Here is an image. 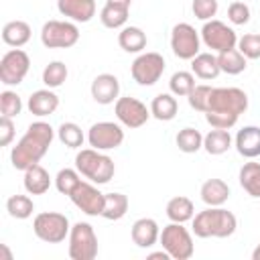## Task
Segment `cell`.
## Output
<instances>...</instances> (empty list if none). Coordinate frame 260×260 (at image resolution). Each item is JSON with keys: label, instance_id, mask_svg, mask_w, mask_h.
<instances>
[{"label": "cell", "instance_id": "43", "mask_svg": "<svg viewBox=\"0 0 260 260\" xmlns=\"http://www.w3.org/2000/svg\"><path fill=\"white\" fill-rule=\"evenodd\" d=\"M228 18H230V22L232 24H236V26H242V24H248V20H250V6L246 4V2H232L230 6H228Z\"/></svg>", "mask_w": 260, "mask_h": 260}, {"label": "cell", "instance_id": "14", "mask_svg": "<svg viewBox=\"0 0 260 260\" xmlns=\"http://www.w3.org/2000/svg\"><path fill=\"white\" fill-rule=\"evenodd\" d=\"M114 112H116L118 122L122 126H126V128H140L152 116L150 114V108H146L140 100L130 98V95L118 98L116 104H114Z\"/></svg>", "mask_w": 260, "mask_h": 260}, {"label": "cell", "instance_id": "38", "mask_svg": "<svg viewBox=\"0 0 260 260\" xmlns=\"http://www.w3.org/2000/svg\"><path fill=\"white\" fill-rule=\"evenodd\" d=\"M22 112V100L16 91H10V89H4L0 93V114L6 116V118H14Z\"/></svg>", "mask_w": 260, "mask_h": 260}, {"label": "cell", "instance_id": "15", "mask_svg": "<svg viewBox=\"0 0 260 260\" xmlns=\"http://www.w3.org/2000/svg\"><path fill=\"white\" fill-rule=\"evenodd\" d=\"M87 142L95 150H112L124 142V130L116 122H95L87 132Z\"/></svg>", "mask_w": 260, "mask_h": 260}, {"label": "cell", "instance_id": "18", "mask_svg": "<svg viewBox=\"0 0 260 260\" xmlns=\"http://www.w3.org/2000/svg\"><path fill=\"white\" fill-rule=\"evenodd\" d=\"M28 112L37 118H45V116H51L57 108H59V95L47 87V89H37L30 93L28 98V104H26Z\"/></svg>", "mask_w": 260, "mask_h": 260}, {"label": "cell", "instance_id": "8", "mask_svg": "<svg viewBox=\"0 0 260 260\" xmlns=\"http://www.w3.org/2000/svg\"><path fill=\"white\" fill-rule=\"evenodd\" d=\"M79 28L69 20H47L41 28V43L47 49H69L77 45Z\"/></svg>", "mask_w": 260, "mask_h": 260}, {"label": "cell", "instance_id": "13", "mask_svg": "<svg viewBox=\"0 0 260 260\" xmlns=\"http://www.w3.org/2000/svg\"><path fill=\"white\" fill-rule=\"evenodd\" d=\"M30 69V59L22 49H10L0 59V81L4 85H18Z\"/></svg>", "mask_w": 260, "mask_h": 260}, {"label": "cell", "instance_id": "5", "mask_svg": "<svg viewBox=\"0 0 260 260\" xmlns=\"http://www.w3.org/2000/svg\"><path fill=\"white\" fill-rule=\"evenodd\" d=\"M158 242L173 260H189L195 252L191 232L183 223H177V221H171L169 225L162 228Z\"/></svg>", "mask_w": 260, "mask_h": 260}, {"label": "cell", "instance_id": "25", "mask_svg": "<svg viewBox=\"0 0 260 260\" xmlns=\"http://www.w3.org/2000/svg\"><path fill=\"white\" fill-rule=\"evenodd\" d=\"M191 71L199 79H215L221 73L219 63H217V55H211V53L195 55L191 59Z\"/></svg>", "mask_w": 260, "mask_h": 260}, {"label": "cell", "instance_id": "40", "mask_svg": "<svg viewBox=\"0 0 260 260\" xmlns=\"http://www.w3.org/2000/svg\"><path fill=\"white\" fill-rule=\"evenodd\" d=\"M211 91H213V87H211V85H205V83L195 85V87L191 89V93L187 95L189 106H191L193 110H197V112H203V114H205L207 104H209V95H211Z\"/></svg>", "mask_w": 260, "mask_h": 260}, {"label": "cell", "instance_id": "24", "mask_svg": "<svg viewBox=\"0 0 260 260\" xmlns=\"http://www.w3.org/2000/svg\"><path fill=\"white\" fill-rule=\"evenodd\" d=\"M146 32L140 26H124L118 32V45L126 53H140L142 49H146Z\"/></svg>", "mask_w": 260, "mask_h": 260}, {"label": "cell", "instance_id": "48", "mask_svg": "<svg viewBox=\"0 0 260 260\" xmlns=\"http://www.w3.org/2000/svg\"><path fill=\"white\" fill-rule=\"evenodd\" d=\"M2 252H4V256H6V260H10V258H12V254L8 252V248H6L4 244H2Z\"/></svg>", "mask_w": 260, "mask_h": 260}, {"label": "cell", "instance_id": "35", "mask_svg": "<svg viewBox=\"0 0 260 260\" xmlns=\"http://www.w3.org/2000/svg\"><path fill=\"white\" fill-rule=\"evenodd\" d=\"M193 87H195V75H193V71H177L169 79V89L177 98H187Z\"/></svg>", "mask_w": 260, "mask_h": 260}, {"label": "cell", "instance_id": "21", "mask_svg": "<svg viewBox=\"0 0 260 260\" xmlns=\"http://www.w3.org/2000/svg\"><path fill=\"white\" fill-rule=\"evenodd\" d=\"M201 201L209 207H219L230 199V185L223 179H207L201 185Z\"/></svg>", "mask_w": 260, "mask_h": 260}, {"label": "cell", "instance_id": "44", "mask_svg": "<svg viewBox=\"0 0 260 260\" xmlns=\"http://www.w3.org/2000/svg\"><path fill=\"white\" fill-rule=\"evenodd\" d=\"M14 138V122L12 118H0V146H8Z\"/></svg>", "mask_w": 260, "mask_h": 260}, {"label": "cell", "instance_id": "16", "mask_svg": "<svg viewBox=\"0 0 260 260\" xmlns=\"http://www.w3.org/2000/svg\"><path fill=\"white\" fill-rule=\"evenodd\" d=\"M89 91H91V98L98 104L108 106V104H114L118 100V95H120V81L112 73H100V75L93 77Z\"/></svg>", "mask_w": 260, "mask_h": 260}, {"label": "cell", "instance_id": "9", "mask_svg": "<svg viewBox=\"0 0 260 260\" xmlns=\"http://www.w3.org/2000/svg\"><path fill=\"white\" fill-rule=\"evenodd\" d=\"M165 57L160 53H140L134 61H132V67H130V73H132V79L138 83V85H154L162 73H165Z\"/></svg>", "mask_w": 260, "mask_h": 260}, {"label": "cell", "instance_id": "36", "mask_svg": "<svg viewBox=\"0 0 260 260\" xmlns=\"http://www.w3.org/2000/svg\"><path fill=\"white\" fill-rule=\"evenodd\" d=\"M67 75H69V71H67V65L63 61H51L43 69V83L47 87L55 89V87H61L67 81Z\"/></svg>", "mask_w": 260, "mask_h": 260}, {"label": "cell", "instance_id": "12", "mask_svg": "<svg viewBox=\"0 0 260 260\" xmlns=\"http://www.w3.org/2000/svg\"><path fill=\"white\" fill-rule=\"evenodd\" d=\"M69 199L71 203L83 211L85 215H102L104 211V201H106V193H102L95 183L91 181H79L75 185V189L69 193Z\"/></svg>", "mask_w": 260, "mask_h": 260}, {"label": "cell", "instance_id": "26", "mask_svg": "<svg viewBox=\"0 0 260 260\" xmlns=\"http://www.w3.org/2000/svg\"><path fill=\"white\" fill-rule=\"evenodd\" d=\"M177 110H179V104L173 93H158L150 102V114H152V118H156L160 122L173 120L177 116Z\"/></svg>", "mask_w": 260, "mask_h": 260}, {"label": "cell", "instance_id": "2", "mask_svg": "<svg viewBox=\"0 0 260 260\" xmlns=\"http://www.w3.org/2000/svg\"><path fill=\"white\" fill-rule=\"evenodd\" d=\"M248 110V95L240 87H213L205 110V120L211 128L230 130Z\"/></svg>", "mask_w": 260, "mask_h": 260}, {"label": "cell", "instance_id": "4", "mask_svg": "<svg viewBox=\"0 0 260 260\" xmlns=\"http://www.w3.org/2000/svg\"><path fill=\"white\" fill-rule=\"evenodd\" d=\"M75 169L79 171L81 177H85L87 181H91L95 185L110 183L116 173L114 160L95 148H81L75 154Z\"/></svg>", "mask_w": 260, "mask_h": 260}, {"label": "cell", "instance_id": "31", "mask_svg": "<svg viewBox=\"0 0 260 260\" xmlns=\"http://www.w3.org/2000/svg\"><path fill=\"white\" fill-rule=\"evenodd\" d=\"M126 211H128V197L124 193H106L104 211H102L104 219L118 221L126 215Z\"/></svg>", "mask_w": 260, "mask_h": 260}, {"label": "cell", "instance_id": "46", "mask_svg": "<svg viewBox=\"0 0 260 260\" xmlns=\"http://www.w3.org/2000/svg\"><path fill=\"white\" fill-rule=\"evenodd\" d=\"M108 4H118V6H128L130 8V4H132V0H106Z\"/></svg>", "mask_w": 260, "mask_h": 260}, {"label": "cell", "instance_id": "42", "mask_svg": "<svg viewBox=\"0 0 260 260\" xmlns=\"http://www.w3.org/2000/svg\"><path fill=\"white\" fill-rule=\"evenodd\" d=\"M217 8H219L217 0H193L191 4V10L199 20H211L217 14Z\"/></svg>", "mask_w": 260, "mask_h": 260}, {"label": "cell", "instance_id": "11", "mask_svg": "<svg viewBox=\"0 0 260 260\" xmlns=\"http://www.w3.org/2000/svg\"><path fill=\"white\" fill-rule=\"evenodd\" d=\"M171 49L175 57L183 61H191L195 55H199L201 37L189 22H179L171 30Z\"/></svg>", "mask_w": 260, "mask_h": 260}, {"label": "cell", "instance_id": "10", "mask_svg": "<svg viewBox=\"0 0 260 260\" xmlns=\"http://www.w3.org/2000/svg\"><path fill=\"white\" fill-rule=\"evenodd\" d=\"M201 41L207 49L215 51V53H223V51H230V49H236L238 45V35L232 26H228L225 22L221 20H205L203 28H201Z\"/></svg>", "mask_w": 260, "mask_h": 260}, {"label": "cell", "instance_id": "28", "mask_svg": "<svg viewBox=\"0 0 260 260\" xmlns=\"http://www.w3.org/2000/svg\"><path fill=\"white\" fill-rule=\"evenodd\" d=\"M195 215V205L189 197L185 195H177L173 199H169L167 203V217L171 221H177V223H185L189 219H193Z\"/></svg>", "mask_w": 260, "mask_h": 260}, {"label": "cell", "instance_id": "1", "mask_svg": "<svg viewBox=\"0 0 260 260\" xmlns=\"http://www.w3.org/2000/svg\"><path fill=\"white\" fill-rule=\"evenodd\" d=\"M53 138H55V130L49 122L43 120L32 122L22 134V138L16 142V146H12L10 152L12 167L16 171H26L28 167L41 162V158L47 154L49 146L53 144Z\"/></svg>", "mask_w": 260, "mask_h": 260}, {"label": "cell", "instance_id": "22", "mask_svg": "<svg viewBox=\"0 0 260 260\" xmlns=\"http://www.w3.org/2000/svg\"><path fill=\"white\" fill-rule=\"evenodd\" d=\"M24 173V189H26V193H30V195H43V193H47L49 191V187H51V177H49V173H47V169L45 167H41L39 162L37 165H32V167H28L26 171H22Z\"/></svg>", "mask_w": 260, "mask_h": 260}, {"label": "cell", "instance_id": "30", "mask_svg": "<svg viewBox=\"0 0 260 260\" xmlns=\"http://www.w3.org/2000/svg\"><path fill=\"white\" fill-rule=\"evenodd\" d=\"M128 6H118V4H104V8L100 10V20L106 28H124L126 20H128Z\"/></svg>", "mask_w": 260, "mask_h": 260}, {"label": "cell", "instance_id": "6", "mask_svg": "<svg viewBox=\"0 0 260 260\" xmlns=\"http://www.w3.org/2000/svg\"><path fill=\"white\" fill-rule=\"evenodd\" d=\"M32 232L47 244H61L65 238H69L71 225L67 215L59 211H43L32 219Z\"/></svg>", "mask_w": 260, "mask_h": 260}, {"label": "cell", "instance_id": "41", "mask_svg": "<svg viewBox=\"0 0 260 260\" xmlns=\"http://www.w3.org/2000/svg\"><path fill=\"white\" fill-rule=\"evenodd\" d=\"M238 49L246 59H260V35H244L242 39H238Z\"/></svg>", "mask_w": 260, "mask_h": 260}, {"label": "cell", "instance_id": "37", "mask_svg": "<svg viewBox=\"0 0 260 260\" xmlns=\"http://www.w3.org/2000/svg\"><path fill=\"white\" fill-rule=\"evenodd\" d=\"M57 138L61 140V144H65L67 148H81L83 146V132L75 122H63L57 130Z\"/></svg>", "mask_w": 260, "mask_h": 260}, {"label": "cell", "instance_id": "34", "mask_svg": "<svg viewBox=\"0 0 260 260\" xmlns=\"http://www.w3.org/2000/svg\"><path fill=\"white\" fill-rule=\"evenodd\" d=\"M6 211L14 219H28L35 211V203L28 195H12L6 199Z\"/></svg>", "mask_w": 260, "mask_h": 260}, {"label": "cell", "instance_id": "29", "mask_svg": "<svg viewBox=\"0 0 260 260\" xmlns=\"http://www.w3.org/2000/svg\"><path fill=\"white\" fill-rule=\"evenodd\" d=\"M238 179L250 197H260V162H244Z\"/></svg>", "mask_w": 260, "mask_h": 260}, {"label": "cell", "instance_id": "47", "mask_svg": "<svg viewBox=\"0 0 260 260\" xmlns=\"http://www.w3.org/2000/svg\"><path fill=\"white\" fill-rule=\"evenodd\" d=\"M252 260H260V244L254 248V252H252Z\"/></svg>", "mask_w": 260, "mask_h": 260}, {"label": "cell", "instance_id": "17", "mask_svg": "<svg viewBox=\"0 0 260 260\" xmlns=\"http://www.w3.org/2000/svg\"><path fill=\"white\" fill-rule=\"evenodd\" d=\"M57 10L73 22H89L95 16V0H57Z\"/></svg>", "mask_w": 260, "mask_h": 260}, {"label": "cell", "instance_id": "7", "mask_svg": "<svg viewBox=\"0 0 260 260\" xmlns=\"http://www.w3.org/2000/svg\"><path fill=\"white\" fill-rule=\"evenodd\" d=\"M98 256V236L91 223L77 221L69 232V258L71 260H93Z\"/></svg>", "mask_w": 260, "mask_h": 260}, {"label": "cell", "instance_id": "33", "mask_svg": "<svg viewBox=\"0 0 260 260\" xmlns=\"http://www.w3.org/2000/svg\"><path fill=\"white\" fill-rule=\"evenodd\" d=\"M175 142H177V146H179V150H181V152L193 154V152H197L199 148H203V134H201L199 130H195V128L187 126V128L179 130V134H177Z\"/></svg>", "mask_w": 260, "mask_h": 260}, {"label": "cell", "instance_id": "20", "mask_svg": "<svg viewBox=\"0 0 260 260\" xmlns=\"http://www.w3.org/2000/svg\"><path fill=\"white\" fill-rule=\"evenodd\" d=\"M234 146L244 158L260 156V126H244L234 138Z\"/></svg>", "mask_w": 260, "mask_h": 260}, {"label": "cell", "instance_id": "23", "mask_svg": "<svg viewBox=\"0 0 260 260\" xmlns=\"http://www.w3.org/2000/svg\"><path fill=\"white\" fill-rule=\"evenodd\" d=\"M30 32L32 30H30L28 22H24V20H10L2 28V41L8 47L20 49V47H24L30 41Z\"/></svg>", "mask_w": 260, "mask_h": 260}, {"label": "cell", "instance_id": "19", "mask_svg": "<svg viewBox=\"0 0 260 260\" xmlns=\"http://www.w3.org/2000/svg\"><path fill=\"white\" fill-rule=\"evenodd\" d=\"M130 236H132V242L138 248H150L158 242L160 230H158V223L152 217H140L132 223Z\"/></svg>", "mask_w": 260, "mask_h": 260}, {"label": "cell", "instance_id": "3", "mask_svg": "<svg viewBox=\"0 0 260 260\" xmlns=\"http://www.w3.org/2000/svg\"><path fill=\"white\" fill-rule=\"evenodd\" d=\"M193 234L197 238H230L236 228L238 219L232 211L219 207H209L193 215Z\"/></svg>", "mask_w": 260, "mask_h": 260}, {"label": "cell", "instance_id": "27", "mask_svg": "<svg viewBox=\"0 0 260 260\" xmlns=\"http://www.w3.org/2000/svg\"><path fill=\"white\" fill-rule=\"evenodd\" d=\"M203 148L211 156H219L232 148V134L223 128H213L203 136Z\"/></svg>", "mask_w": 260, "mask_h": 260}, {"label": "cell", "instance_id": "45", "mask_svg": "<svg viewBox=\"0 0 260 260\" xmlns=\"http://www.w3.org/2000/svg\"><path fill=\"white\" fill-rule=\"evenodd\" d=\"M148 258H162V260H169L171 256H169V252L162 248L160 252H152V254H148Z\"/></svg>", "mask_w": 260, "mask_h": 260}, {"label": "cell", "instance_id": "39", "mask_svg": "<svg viewBox=\"0 0 260 260\" xmlns=\"http://www.w3.org/2000/svg\"><path fill=\"white\" fill-rule=\"evenodd\" d=\"M79 181H81V177H79V171L77 169H61L57 173V177H55V187H57V191L61 195H67L69 197V193L75 189V185Z\"/></svg>", "mask_w": 260, "mask_h": 260}, {"label": "cell", "instance_id": "32", "mask_svg": "<svg viewBox=\"0 0 260 260\" xmlns=\"http://www.w3.org/2000/svg\"><path fill=\"white\" fill-rule=\"evenodd\" d=\"M248 59L240 53V49H230V51H223V53H217V63H219V69L228 75H238L246 69V63Z\"/></svg>", "mask_w": 260, "mask_h": 260}]
</instances>
